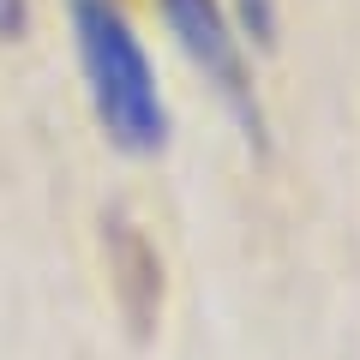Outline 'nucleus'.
Returning <instances> with one entry per match:
<instances>
[{"label":"nucleus","instance_id":"obj_2","mask_svg":"<svg viewBox=\"0 0 360 360\" xmlns=\"http://www.w3.org/2000/svg\"><path fill=\"white\" fill-rule=\"evenodd\" d=\"M162 18L174 30L180 54L205 72V84L222 96V108L234 115V127L246 132L252 150H264V108H258L252 72H246V37L234 30L222 0H162Z\"/></svg>","mask_w":360,"mask_h":360},{"label":"nucleus","instance_id":"obj_1","mask_svg":"<svg viewBox=\"0 0 360 360\" xmlns=\"http://www.w3.org/2000/svg\"><path fill=\"white\" fill-rule=\"evenodd\" d=\"M66 13H72L78 66H84L90 115L103 127V139L127 156H162L168 103L132 18L120 13V0H66Z\"/></svg>","mask_w":360,"mask_h":360},{"label":"nucleus","instance_id":"obj_4","mask_svg":"<svg viewBox=\"0 0 360 360\" xmlns=\"http://www.w3.org/2000/svg\"><path fill=\"white\" fill-rule=\"evenodd\" d=\"M30 30V0H0V42H18Z\"/></svg>","mask_w":360,"mask_h":360},{"label":"nucleus","instance_id":"obj_3","mask_svg":"<svg viewBox=\"0 0 360 360\" xmlns=\"http://www.w3.org/2000/svg\"><path fill=\"white\" fill-rule=\"evenodd\" d=\"M229 18L252 49H276V30H283V13L276 0H229Z\"/></svg>","mask_w":360,"mask_h":360}]
</instances>
